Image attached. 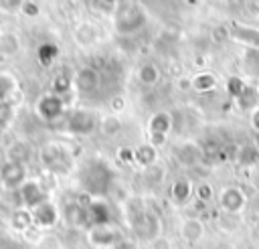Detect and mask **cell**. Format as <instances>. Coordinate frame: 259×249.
<instances>
[{
    "instance_id": "6da1fadb",
    "label": "cell",
    "mask_w": 259,
    "mask_h": 249,
    "mask_svg": "<svg viewBox=\"0 0 259 249\" xmlns=\"http://www.w3.org/2000/svg\"><path fill=\"white\" fill-rule=\"evenodd\" d=\"M111 184V172L105 164L93 162L83 174V186L89 194H103Z\"/></svg>"
},
{
    "instance_id": "7a4b0ae2",
    "label": "cell",
    "mask_w": 259,
    "mask_h": 249,
    "mask_svg": "<svg viewBox=\"0 0 259 249\" xmlns=\"http://www.w3.org/2000/svg\"><path fill=\"white\" fill-rule=\"evenodd\" d=\"M146 16L140 10L138 4H121L117 8V16H115V26L121 32H132L136 28H140L144 24Z\"/></svg>"
},
{
    "instance_id": "3957f363",
    "label": "cell",
    "mask_w": 259,
    "mask_h": 249,
    "mask_svg": "<svg viewBox=\"0 0 259 249\" xmlns=\"http://www.w3.org/2000/svg\"><path fill=\"white\" fill-rule=\"evenodd\" d=\"M63 111H65V105H63V99L57 93H47L36 103V113L47 121H53V119L61 117Z\"/></svg>"
},
{
    "instance_id": "277c9868",
    "label": "cell",
    "mask_w": 259,
    "mask_h": 249,
    "mask_svg": "<svg viewBox=\"0 0 259 249\" xmlns=\"http://www.w3.org/2000/svg\"><path fill=\"white\" fill-rule=\"evenodd\" d=\"M0 178H2L4 186H8V188H20V186L26 182V170H24V164L8 160V162L0 168Z\"/></svg>"
},
{
    "instance_id": "5b68a950",
    "label": "cell",
    "mask_w": 259,
    "mask_h": 249,
    "mask_svg": "<svg viewBox=\"0 0 259 249\" xmlns=\"http://www.w3.org/2000/svg\"><path fill=\"white\" fill-rule=\"evenodd\" d=\"M87 237L95 247H111L117 241V231L111 225H95L89 229Z\"/></svg>"
},
{
    "instance_id": "8992f818",
    "label": "cell",
    "mask_w": 259,
    "mask_h": 249,
    "mask_svg": "<svg viewBox=\"0 0 259 249\" xmlns=\"http://www.w3.org/2000/svg\"><path fill=\"white\" fill-rule=\"evenodd\" d=\"M219 200H221L223 211H227V213H239V211H243V206H245V194H243V190L237 188V186H227V188H223Z\"/></svg>"
},
{
    "instance_id": "52a82bcc",
    "label": "cell",
    "mask_w": 259,
    "mask_h": 249,
    "mask_svg": "<svg viewBox=\"0 0 259 249\" xmlns=\"http://www.w3.org/2000/svg\"><path fill=\"white\" fill-rule=\"evenodd\" d=\"M95 128H97V121H95V117L89 111H75L69 117V130L73 134L85 136V134H91Z\"/></svg>"
},
{
    "instance_id": "ba28073f",
    "label": "cell",
    "mask_w": 259,
    "mask_h": 249,
    "mask_svg": "<svg viewBox=\"0 0 259 249\" xmlns=\"http://www.w3.org/2000/svg\"><path fill=\"white\" fill-rule=\"evenodd\" d=\"M87 223H91V227L95 225H111V211L103 200H93L87 206Z\"/></svg>"
},
{
    "instance_id": "9c48e42d",
    "label": "cell",
    "mask_w": 259,
    "mask_h": 249,
    "mask_svg": "<svg viewBox=\"0 0 259 249\" xmlns=\"http://www.w3.org/2000/svg\"><path fill=\"white\" fill-rule=\"evenodd\" d=\"M20 194H22V200H24V204H26L28 209H36L40 202L47 200V196H45L40 184H38V182H32V180H26V182L20 186Z\"/></svg>"
},
{
    "instance_id": "30bf717a",
    "label": "cell",
    "mask_w": 259,
    "mask_h": 249,
    "mask_svg": "<svg viewBox=\"0 0 259 249\" xmlns=\"http://www.w3.org/2000/svg\"><path fill=\"white\" fill-rule=\"evenodd\" d=\"M57 219H59V213L49 200H45L36 209H32V223H36L38 227H51L57 223Z\"/></svg>"
},
{
    "instance_id": "8fae6325",
    "label": "cell",
    "mask_w": 259,
    "mask_h": 249,
    "mask_svg": "<svg viewBox=\"0 0 259 249\" xmlns=\"http://www.w3.org/2000/svg\"><path fill=\"white\" fill-rule=\"evenodd\" d=\"M99 85V75L95 69L91 67H85L81 69L77 75H75V87L81 91V93H93Z\"/></svg>"
},
{
    "instance_id": "7c38bea8",
    "label": "cell",
    "mask_w": 259,
    "mask_h": 249,
    "mask_svg": "<svg viewBox=\"0 0 259 249\" xmlns=\"http://www.w3.org/2000/svg\"><path fill=\"white\" fill-rule=\"evenodd\" d=\"M204 235V227L198 219H186L182 221L180 225V237L186 241V243H198Z\"/></svg>"
},
{
    "instance_id": "4fadbf2b",
    "label": "cell",
    "mask_w": 259,
    "mask_h": 249,
    "mask_svg": "<svg viewBox=\"0 0 259 249\" xmlns=\"http://www.w3.org/2000/svg\"><path fill=\"white\" fill-rule=\"evenodd\" d=\"M172 128V117L170 113L166 111H158L150 117L148 121V130H150V136H166Z\"/></svg>"
},
{
    "instance_id": "5bb4252c",
    "label": "cell",
    "mask_w": 259,
    "mask_h": 249,
    "mask_svg": "<svg viewBox=\"0 0 259 249\" xmlns=\"http://www.w3.org/2000/svg\"><path fill=\"white\" fill-rule=\"evenodd\" d=\"M170 194H172V200H174V202H178V204H186V202L194 196V186L190 184V180L180 178V180H176V182L172 184Z\"/></svg>"
},
{
    "instance_id": "9a60e30c",
    "label": "cell",
    "mask_w": 259,
    "mask_h": 249,
    "mask_svg": "<svg viewBox=\"0 0 259 249\" xmlns=\"http://www.w3.org/2000/svg\"><path fill=\"white\" fill-rule=\"evenodd\" d=\"M134 152H136V160H138L144 168L154 166V162H156V158H158V152H156V148H154L152 144H144V146H140V148L134 150Z\"/></svg>"
},
{
    "instance_id": "2e32d148",
    "label": "cell",
    "mask_w": 259,
    "mask_h": 249,
    "mask_svg": "<svg viewBox=\"0 0 259 249\" xmlns=\"http://www.w3.org/2000/svg\"><path fill=\"white\" fill-rule=\"evenodd\" d=\"M190 85H192V89H196V91L202 93V91H210V89L217 85V79H214V75H210V73H198V75L192 77Z\"/></svg>"
},
{
    "instance_id": "e0dca14e",
    "label": "cell",
    "mask_w": 259,
    "mask_h": 249,
    "mask_svg": "<svg viewBox=\"0 0 259 249\" xmlns=\"http://www.w3.org/2000/svg\"><path fill=\"white\" fill-rule=\"evenodd\" d=\"M14 87H16L14 77L10 73H0V103H6V99L10 97Z\"/></svg>"
},
{
    "instance_id": "ac0fdd59",
    "label": "cell",
    "mask_w": 259,
    "mask_h": 249,
    "mask_svg": "<svg viewBox=\"0 0 259 249\" xmlns=\"http://www.w3.org/2000/svg\"><path fill=\"white\" fill-rule=\"evenodd\" d=\"M138 77H140V81H142L144 85H154V83H158V79H160V71H158L154 65L148 63V65H142Z\"/></svg>"
},
{
    "instance_id": "d6986e66",
    "label": "cell",
    "mask_w": 259,
    "mask_h": 249,
    "mask_svg": "<svg viewBox=\"0 0 259 249\" xmlns=\"http://www.w3.org/2000/svg\"><path fill=\"white\" fill-rule=\"evenodd\" d=\"M239 99V103L243 105V107H259L257 103H259V93H257V89H253V87H245V91L237 97Z\"/></svg>"
},
{
    "instance_id": "ffe728a7",
    "label": "cell",
    "mask_w": 259,
    "mask_h": 249,
    "mask_svg": "<svg viewBox=\"0 0 259 249\" xmlns=\"http://www.w3.org/2000/svg\"><path fill=\"white\" fill-rule=\"evenodd\" d=\"M0 51L4 55H12L18 51V38L14 34H0Z\"/></svg>"
},
{
    "instance_id": "44dd1931",
    "label": "cell",
    "mask_w": 259,
    "mask_h": 249,
    "mask_svg": "<svg viewBox=\"0 0 259 249\" xmlns=\"http://www.w3.org/2000/svg\"><path fill=\"white\" fill-rule=\"evenodd\" d=\"M227 87H229V93H231L235 99H237V97H239V95L245 91V85H243V81H241L239 77H231Z\"/></svg>"
},
{
    "instance_id": "7402d4cb",
    "label": "cell",
    "mask_w": 259,
    "mask_h": 249,
    "mask_svg": "<svg viewBox=\"0 0 259 249\" xmlns=\"http://www.w3.org/2000/svg\"><path fill=\"white\" fill-rule=\"evenodd\" d=\"M194 196H196L198 200L206 202V200H210V196H212V188H210L208 184H198V186L194 188Z\"/></svg>"
},
{
    "instance_id": "603a6c76",
    "label": "cell",
    "mask_w": 259,
    "mask_h": 249,
    "mask_svg": "<svg viewBox=\"0 0 259 249\" xmlns=\"http://www.w3.org/2000/svg\"><path fill=\"white\" fill-rule=\"evenodd\" d=\"M38 55H40L42 63H45V65H49V63L55 59V55H57V49H55L53 45H45V47L38 51Z\"/></svg>"
},
{
    "instance_id": "cb8c5ba5",
    "label": "cell",
    "mask_w": 259,
    "mask_h": 249,
    "mask_svg": "<svg viewBox=\"0 0 259 249\" xmlns=\"http://www.w3.org/2000/svg\"><path fill=\"white\" fill-rule=\"evenodd\" d=\"M101 128H103L105 134H115V132L119 130V121H117L115 117H105V119L101 121Z\"/></svg>"
},
{
    "instance_id": "d4e9b609",
    "label": "cell",
    "mask_w": 259,
    "mask_h": 249,
    "mask_svg": "<svg viewBox=\"0 0 259 249\" xmlns=\"http://www.w3.org/2000/svg\"><path fill=\"white\" fill-rule=\"evenodd\" d=\"M0 4H2L4 10L14 12V10H20L24 6V0H0Z\"/></svg>"
},
{
    "instance_id": "484cf974",
    "label": "cell",
    "mask_w": 259,
    "mask_h": 249,
    "mask_svg": "<svg viewBox=\"0 0 259 249\" xmlns=\"http://www.w3.org/2000/svg\"><path fill=\"white\" fill-rule=\"evenodd\" d=\"M117 158H119L121 162H134V160H136V152L130 150V148H119Z\"/></svg>"
},
{
    "instance_id": "4316f807",
    "label": "cell",
    "mask_w": 259,
    "mask_h": 249,
    "mask_svg": "<svg viewBox=\"0 0 259 249\" xmlns=\"http://www.w3.org/2000/svg\"><path fill=\"white\" fill-rule=\"evenodd\" d=\"M251 126L259 132V107H255L253 109V115H251Z\"/></svg>"
},
{
    "instance_id": "83f0119b",
    "label": "cell",
    "mask_w": 259,
    "mask_h": 249,
    "mask_svg": "<svg viewBox=\"0 0 259 249\" xmlns=\"http://www.w3.org/2000/svg\"><path fill=\"white\" fill-rule=\"evenodd\" d=\"M255 89H257V93H259V81H257V87H255Z\"/></svg>"
}]
</instances>
